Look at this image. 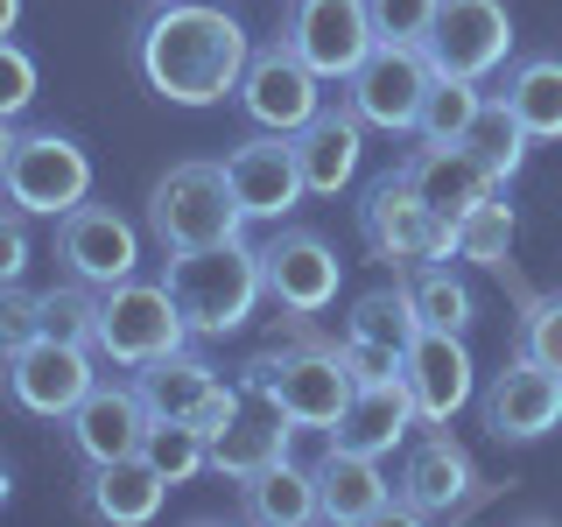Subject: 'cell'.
Listing matches in <instances>:
<instances>
[{"label": "cell", "mask_w": 562, "mask_h": 527, "mask_svg": "<svg viewBox=\"0 0 562 527\" xmlns=\"http://www.w3.org/2000/svg\"><path fill=\"white\" fill-rule=\"evenodd\" d=\"M246 57L254 43H246L239 14L211 8V0H162L134 29V70L169 105H218L225 92H239Z\"/></svg>", "instance_id": "cell-1"}, {"label": "cell", "mask_w": 562, "mask_h": 527, "mask_svg": "<svg viewBox=\"0 0 562 527\" xmlns=\"http://www.w3.org/2000/svg\"><path fill=\"white\" fill-rule=\"evenodd\" d=\"M169 295L183 310L190 338H233V330L254 324L260 295H268V274H260V246L246 239H218V246H190V254H169Z\"/></svg>", "instance_id": "cell-2"}, {"label": "cell", "mask_w": 562, "mask_h": 527, "mask_svg": "<svg viewBox=\"0 0 562 527\" xmlns=\"http://www.w3.org/2000/svg\"><path fill=\"white\" fill-rule=\"evenodd\" d=\"M239 386L254 401H268V408H281L295 429H338L359 380L345 373V351H330V345H274L260 359H246Z\"/></svg>", "instance_id": "cell-3"}, {"label": "cell", "mask_w": 562, "mask_h": 527, "mask_svg": "<svg viewBox=\"0 0 562 527\" xmlns=\"http://www.w3.org/2000/svg\"><path fill=\"white\" fill-rule=\"evenodd\" d=\"M239 225H246V211L233 198L225 162H176V169L155 176V190H148V239L162 246V254L239 239Z\"/></svg>", "instance_id": "cell-4"}, {"label": "cell", "mask_w": 562, "mask_h": 527, "mask_svg": "<svg viewBox=\"0 0 562 527\" xmlns=\"http://www.w3.org/2000/svg\"><path fill=\"white\" fill-rule=\"evenodd\" d=\"M190 345V324L183 310H176L169 281H113V289H99V316H92V351L99 366H113V373H140L148 359H162V351Z\"/></svg>", "instance_id": "cell-5"}, {"label": "cell", "mask_w": 562, "mask_h": 527, "mask_svg": "<svg viewBox=\"0 0 562 527\" xmlns=\"http://www.w3.org/2000/svg\"><path fill=\"white\" fill-rule=\"evenodd\" d=\"M359 239H366V254L386 260L394 274H415V268H429V260H450L457 254V225L436 218V211L415 198V183L401 176V162L366 183V198H359Z\"/></svg>", "instance_id": "cell-6"}, {"label": "cell", "mask_w": 562, "mask_h": 527, "mask_svg": "<svg viewBox=\"0 0 562 527\" xmlns=\"http://www.w3.org/2000/svg\"><path fill=\"white\" fill-rule=\"evenodd\" d=\"M8 204H22L29 218H64L92 198V155L78 148L70 134L57 127H29L14 134V155H8Z\"/></svg>", "instance_id": "cell-7"}, {"label": "cell", "mask_w": 562, "mask_h": 527, "mask_svg": "<svg viewBox=\"0 0 562 527\" xmlns=\"http://www.w3.org/2000/svg\"><path fill=\"white\" fill-rule=\"evenodd\" d=\"M92 380H99V351L70 345V338H35V345L0 359V394H8V408H22L35 422H64L92 394Z\"/></svg>", "instance_id": "cell-8"}, {"label": "cell", "mask_w": 562, "mask_h": 527, "mask_svg": "<svg viewBox=\"0 0 562 527\" xmlns=\"http://www.w3.org/2000/svg\"><path fill=\"white\" fill-rule=\"evenodd\" d=\"M134 386H140V401H148V415L190 422V429H204V436H218L225 422L239 415V394H246V386H225V373L204 359V351H190V345L148 359L134 373Z\"/></svg>", "instance_id": "cell-9"}, {"label": "cell", "mask_w": 562, "mask_h": 527, "mask_svg": "<svg viewBox=\"0 0 562 527\" xmlns=\"http://www.w3.org/2000/svg\"><path fill=\"white\" fill-rule=\"evenodd\" d=\"M429 57L422 43H373L366 64L345 78V105L366 120L373 134H415L422 99H429Z\"/></svg>", "instance_id": "cell-10"}, {"label": "cell", "mask_w": 562, "mask_h": 527, "mask_svg": "<svg viewBox=\"0 0 562 527\" xmlns=\"http://www.w3.org/2000/svg\"><path fill=\"white\" fill-rule=\"evenodd\" d=\"M422 57L443 78H492L514 57V14L506 0H436V22L422 35Z\"/></svg>", "instance_id": "cell-11"}, {"label": "cell", "mask_w": 562, "mask_h": 527, "mask_svg": "<svg viewBox=\"0 0 562 527\" xmlns=\"http://www.w3.org/2000/svg\"><path fill=\"white\" fill-rule=\"evenodd\" d=\"M281 43H289L324 85H345L380 35H373L366 0H289V14H281Z\"/></svg>", "instance_id": "cell-12"}, {"label": "cell", "mask_w": 562, "mask_h": 527, "mask_svg": "<svg viewBox=\"0 0 562 527\" xmlns=\"http://www.w3.org/2000/svg\"><path fill=\"white\" fill-rule=\"evenodd\" d=\"M233 99H239V113L254 120V127L295 134V127H310V120L324 113V78H316L289 43H260L254 57H246V70H239Z\"/></svg>", "instance_id": "cell-13"}, {"label": "cell", "mask_w": 562, "mask_h": 527, "mask_svg": "<svg viewBox=\"0 0 562 527\" xmlns=\"http://www.w3.org/2000/svg\"><path fill=\"white\" fill-rule=\"evenodd\" d=\"M479 471H471V450L457 444L443 422H429L422 436H408V457L394 471V514L401 520H443L471 500Z\"/></svg>", "instance_id": "cell-14"}, {"label": "cell", "mask_w": 562, "mask_h": 527, "mask_svg": "<svg viewBox=\"0 0 562 527\" xmlns=\"http://www.w3.org/2000/svg\"><path fill=\"white\" fill-rule=\"evenodd\" d=\"M260 274H268V303L289 316H324L338 303V254L324 246V233L310 225H281V233L260 246Z\"/></svg>", "instance_id": "cell-15"}, {"label": "cell", "mask_w": 562, "mask_h": 527, "mask_svg": "<svg viewBox=\"0 0 562 527\" xmlns=\"http://www.w3.org/2000/svg\"><path fill=\"white\" fill-rule=\"evenodd\" d=\"M479 415L499 444H535V436L562 429V373H549V366H535L527 351H514V359L485 380Z\"/></svg>", "instance_id": "cell-16"}, {"label": "cell", "mask_w": 562, "mask_h": 527, "mask_svg": "<svg viewBox=\"0 0 562 527\" xmlns=\"http://www.w3.org/2000/svg\"><path fill=\"white\" fill-rule=\"evenodd\" d=\"M57 260H64L70 281H85V289H113V281H127L140 268V233L113 204L85 198L78 211L57 218Z\"/></svg>", "instance_id": "cell-17"}, {"label": "cell", "mask_w": 562, "mask_h": 527, "mask_svg": "<svg viewBox=\"0 0 562 527\" xmlns=\"http://www.w3.org/2000/svg\"><path fill=\"white\" fill-rule=\"evenodd\" d=\"M148 401H140L134 380H92V394L64 415V444L78 464H105V457H127L148 436Z\"/></svg>", "instance_id": "cell-18"}, {"label": "cell", "mask_w": 562, "mask_h": 527, "mask_svg": "<svg viewBox=\"0 0 562 527\" xmlns=\"http://www.w3.org/2000/svg\"><path fill=\"white\" fill-rule=\"evenodd\" d=\"M225 176H233V198H239L246 218H274L281 225L295 204L310 198L289 134H268V127H260L254 141H239V148H225Z\"/></svg>", "instance_id": "cell-19"}, {"label": "cell", "mask_w": 562, "mask_h": 527, "mask_svg": "<svg viewBox=\"0 0 562 527\" xmlns=\"http://www.w3.org/2000/svg\"><path fill=\"white\" fill-rule=\"evenodd\" d=\"M394 514V479L380 471V457L330 444L316 457V520L330 527H373Z\"/></svg>", "instance_id": "cell-20"}, {"label": "cell", "mask_w": 562, "mask_h": 527, "mask_svg": "<svg viewBox=\"0 0 562 527\" xmlns=\"http://www.w3.org/2000/svg\"><path fill=\"white\" fill-rule=\"evenodd\" d=\"M401 380H408L422 422H450L479 386H471V351H464V330H429L422 324L408 351H401Z\"/></svg>", "instance_id": "cell-21"}, {"label": "cell", "mask_w": 562, "mask_h": 527, "mask_svg": "<svg viewBox=\"0 0 562 527\" xmlns=\"http://www.w3.org/2000/svg\"><path fill=\"white\" fill-rule=\"evenodd\" d=\"M401 176L415 183V198L436 211V218H464L479 198H492V190H506V183H492V169L479 162V155L464 148V141H422V148L401 155Z\"/></svg>", "instance_id": "cell-22"}, {"label": "cell", "mask_w": 562, "mask_h": 527, "mask_svg": "<svg viewBox=\"0 0 562 527\" xmlns=\"http://www.w3.org/2000/svg\"><path fill=\"white\" fill-rule=\"evenodd\" d=\"M169 500V479L148 464L140 450L127 457H105V464H85V485H78V506L105 527H148Z\"/></svg>", "instance_id": "cell-23"}, {"label": "cell", "mask_w": 562, "mask_h": 527, "mask_svg": "<svg viewBox=\"0 0 562 527\" xmlns=\"http://www.w3.org/2000/svg\"><path fill=\"white\" fill-rule=\"evenodd\" d=\"M289 148H295V169H303L310 198H338L351 176H359V162H366V120L338 99V105H324L310 127H295Z\"/></svg>", "instance_id": "cell-24"}, {"label": "cell", "mask_w": 562, "mask_h": 527, "mask_svg": "<svg viewBox=\"0 0 562 527\" xmlns=\"http://www.w3.org/2000/svg\"><path fill=\"white\" fill-rule=\"evenodd\" d=\"M415 429H422V408H415L408 380L394 373V380H359V386H351V401H345L338 429H330V444L366 450V457H386V450L408 444Z\"/></svg>", "instance_id": "cell-25"}, {"label": "cell", "mask_w": 562, "mask_h": 527, "mask_svg": "<svg viewBox=\"0 0 562 527\" xmlns=\"http://www.w3.org/2000/svg\"><path fill=\"white\" fill-rule=\"evenodd\" d=\"M289 436H295V422L268 408V415H233L218 436H211V471H218L225 485H246L254 471H268L289 457Z\"/></svg>", "instance_id": "cell-26"}, {"label": "cell", "mask_w": 562, "mask_h": 527, "mask_svg": "<svg viewBox=\"0 0 562 527\" xmlns=\"http://www.w3.org/2000/svg\"><path fill=\"white\" fill-rule=\"evenodd\" d=\"M239 514L254 527H303V520H316V464L281 457V464L254 471V479L239 485Z\"/></svg>", "instance_id": "cell-27"}, {"label": "cell", "mask_w": 562, "mask_h": 527, "mask_svg": "<svg viewBox=\"0 0 562 527\" xmlns=\"http://www.w3.org/2000/svg\"><path fill=\"white\" fill-rule=\"evenodd\" d=\"M499 99L535 141H562V57H520L506 70Z\"/></svg>", "instance_id": "cell-28"}, {"label": "cell", "mask_w": 562, "mask_h": 527, "mask_svg": "<svg viewBox=\"0 0 562 527\" xmlns=\"http://www.w3.org/2000/svg\"><path fill=\"white\" fill-rule=\"evenodd\" d=\"M527 141H535V134H527L520 120L506 113V99H499V92H492V99L479 105V113H471V127H464V148H471V155H479V162L492 169V183H514V176H520V162H527Z\"/></svg>", "instance_id": "cell-29"}, {"label": "cell", "mask_w": 562, "mask_h": 527, "mask_svg": "<svg viewBox=\"0 0 562 527\" xmlns=\"http://www.w3.org/2000/svg\"><path fill=\"white\" fill-rule=\"evenodd\" d=\"M415 330H422V316H415L408 281L401 289H366L345 316V338H373V345H394V351H408Z\"/></svg>", "instance_id": "cell-30"}, {"label": "cell", "mask_w": 562, "mask_h": 527, "mask_svg": "<svg viewBox=\"0 0 562 527\" xmlns=\"http://www.w3.org/2000/svg\"><path fill=\"white\" fill-rule=\"evenodd\" d=\"M140 457H148V464L162 471L169 485H190V479H204V471H211V436H204V429H190V422L155 415V422H148V436H140Z\"/></svg>", "instance_id": "cell-31"}, {"label": "cell", "mask_w": 562, "mask_h": 527, "mask_svg": "<svg viewBox=\"0 0 562 527\" xmlns=\"http://www.w3.org/2000/svg\"><path fill=\"white\" fill-rule=\"evenodd\" d=\"M506 254H514V204L492 190L457 218V260H479V268H506Z\"/></svg>", "instance_id": "cell-32"}, {"label": "cell", "mask_w": 562, "mask_h": 527, "mask_svg": "<svg viewBox=\"0 0 562 527\" xmlns=\"http://www.w3.org/2000/svg\"><path fill=\"white\" fill-rule=\"evenodd\" d=\"M479 105H485L479 78H443V70H436L429 99H422V120H415V141H464V127H471Z\"/></svg>", "instance_id": "cell-33"}, {"label": "cell", "mask_w": 562, "mask_h": 527, "mask_svg": "<svg viewBox=\"0 0 562 527\" xmlns=\"http://www.w3.org/2000/svg\"><path fill=\"white\" fill-rule=\"evenodd\" d=\"M408 295H415V316L429 330H471V289L450 274V260H429V268L408 274Z\"/></svg>", "instance_id": "cell-34"}, {"label": "cell", "mask_w": 562, "mask_h": 527, "mask_svg": "<svg viewBox=\"0 0 562 527\" xmlns=\"http://www.w3.org/2000/svg\"><path fill=\"white\" fill-rule=\"evenodd\" d=\"M92 316H99V289H85V281H64V289H43V338L92 345Z\"/></svg>", "instance_id": "cell-35"}, {"label": "cell", "mask_w": 562, "mask_h": 527, "mask_svg": "<svg viewBox=\"0 0 562 527\" xmlns=\"http://www.w3.org/2000/svg\"><path fill=\"white\" fill-rule=\"evenodd\" d=\"M514 351H527L535 366L562 373V289H549V295H535V303H527L520 330H514Z\"/></svg>", "instance_id": "cell-36"}, {"label": "cell", "mask_w": 562, "mask_h": 527, "mask_svg": "<svg viewBox=\"0 0 562 527\" xmlns=\"http://www.w3.org/2000/svg\"><path fill=\"white\" fill-rule=\"evenodd\" d=\"M35 338H43V295H35L29 281H8V289H0V359L35 345Z\"/></svg>", "instance_id": "cell-37"}, {"label": "cell", "mask_w": 562, "mask_h": 527, "mask_svg": "<svg viewBox=\"0 0 562 527\" xmlns=\"http://www.w3.org/2000/svg\"><path fill=\"white\" fill-rule=\"evenodd\" d=\"M366 14H373L380 43H422L436 22V0H366Z\"/></svg>", "instance_id": "cell-38"}, {"label": "cell", "mask_w": 562, "mask_h": 527, "mask_svg": "<svg viewBox=\"0 0 562 527\" xmlns=\"http://www.w3.org/2000/svg\"><path fill=\"white\" fill-rule=\"evenodd\" d=\"M29 105H35V57L14 43V35H0V113L22 120Z\"/></svg>", "instance_id": "cell-39"}, {"label": "cell", "mask_w": 562, "mask_h": 527, "mask_svg": "<svg viewBox=\"0 0 562 527\" xmlns=\"http://www.w3.org/2000/svg\"><path fill=\"white\" fill-rule=\"evenodd\" d=\"M35 260V239H29V211L22 204H0V289L22 281Z\"/></svg>", "instance_id": "cell-40"}, {"label": "cell", "mask_w": 562, "mask_h": 527, "mask_svg": "<svg viewBox=\"0 0 562 527\" xmlns=\"http://www.w3.org/2000/svg\"><path fill=\"white\" fill-rule=\"evenodd\" d=\"M345 373L351 380H394L401 373V351L394 345H373V338H345Z\"/></svg>", "instance_id": "cell-41"}, {"label": "cell", "mask_w": 562, "mask_h": 527, "mask_svg": "<svg viewBox=\"0 0 562 527\" xmlns=\"http://www.w3.org/2000/svg\"><path fill=\"white\" fill-rule=\"evenodd\" d=\"M8 155H14V120L0 113V190H8Z\"/></svg>", "instance_id": "cell-42"}, {"label": "cell", "mask_w": 562, "mask_h": 527, "mask_svg": "<svg viewBox=\"0 0 562 527\" xmlns=\"http://www.w3.org/2000/svg\"><path fill=\"white\" fill-rule=\"evenodd\" d=\"M14 22H22V0H0V35H14Z\"/></svg>", "instance_id": "cell-43"}, {"label": "cell", "mask_w": 562, "mask_h": 527, "mask_svg": "<svg viewBox=\"0 0 562 527\" xmlns=\"http://www.w3.org/2000/svg\"><path fill=\"white\" fill-rule=\"evenodd\" d=\"M8 485H14V479H8V464H0V506H8Z\"/></svg>", "instance_id": "cell-44"}, {"label": "cell", "mask_w": 562, "mask_h": 527, "mask_svg": "<svg viewBox=\"0 0 562 527\" xmlns=\"http://www.w3.org/2000/svg\"><path fill=\"white\" fill-rule=\"evenodd\" d=\"M155 8H162V0H155Z\"/></svg>", "instance_id": "cell-45"}]
</instances>
